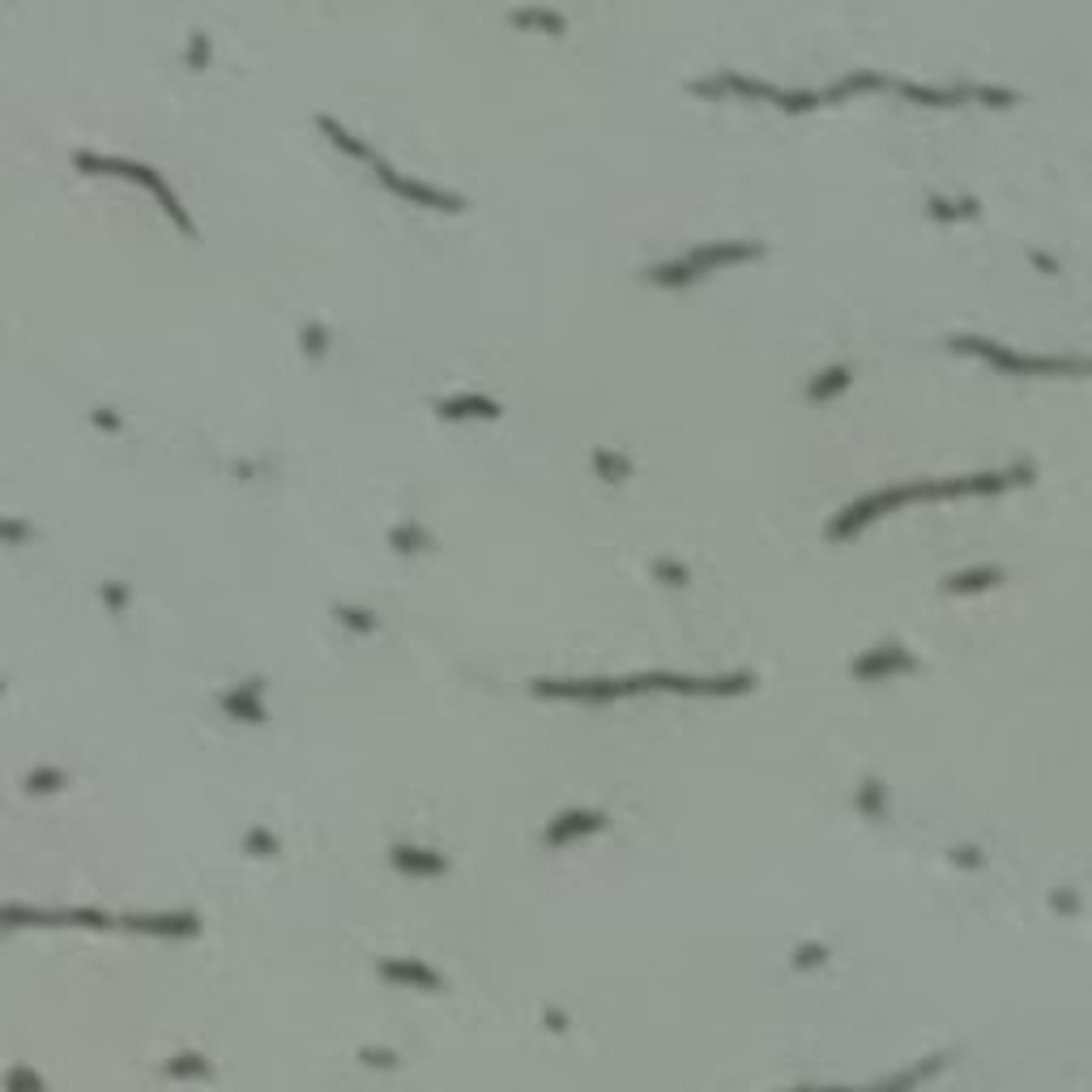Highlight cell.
<instances>
[{"label":"cell","instance_id":"34","mask_svg":"<svg viewBox=\"0 0 1092 1092\" xmlns=\"http://www.w3.org/2000/svg\"><path fill=\"white\" fill-rule=\"evenodd\" d=\"M828 960V948L824 943H798L794 948V969H820Z\"/></svg>","mask_w":1092,"mask_h":1092},{"label":"cell","instance_id":"39","mask_svg":"<svg viewBox=\"0 0 1092 1092\" xmlns=\"http://www.w3.org/2000/svg\"><path fill=\"white\" fill-rule=\"evenodd\" d=\"M363 1062L367 1067H397V1054L393 1050H363Z\"/></svg>","mask_w":1092,"mask_h":1092},{"label":"cell","instance_id":"12","mask_svg":"<svg viewBox=\"0 0 1092 1092\" xmlns=\"http://www.w3.org/2000/svg\"><path fill=\"white\" fill-rule=\"evenodd\" d=\"M439 418H500L503 406L486 393H457V397H439L436 401Z\"/></svg>","mask_w":1092,"mask_h":1092},{"label":"cell","instance_id":"35","mask_svg":"<svg viewBox=\"0 0 1092 1092\" xmlns=\"http://www.w3.org/2000/svg\"><path fill=\"white\" fill-rule=\"evenodd\" d=\"M948 858H952V867H965V870H981V867H986V853H981L977 846H956V849L948 853Z\"/></svg>","mask_w":1092,"mask_h":1092},{"label":"cell","instance_id":"25","mask_svg":"<svg viewBox=\"0 0 1092 1092\" xmlns=\"http://www.w3.org/2000/svg\"><path fill=\"white\" fill-rule=\"evenodd\" d=\"M333 619L342 623V628L359 632V636H372V632L380 628V619H375V610H367V607H354V602H342V607H333Z\"/></svg>","mask_w":1092,"mask_h":1092},{"label":"cell","instance_id":"28","mask_svg":"<svg viewBox=\"0 0 1092 1092\" xmlns=\"http://www.w3.org/2000/svg\"><path fill=\"white\" fill-rule=\"evenodd\" d=\"M649 572H653V581L670 585V589H683V585L692 581V572H687V564H678V559H670V555H657L653 564H649Z\"/></svg>","mask_w":1092,"mask_h":1092},{"label":"cell","instance_id":"17","mask_svg":"<svg viewBox=\"0 0 1092 1092\" xmlns=\"http://www.w3.org/2000/svg\"><path fill=\"white\" fill-rule=\"evenodd\" d=\"M926 214H931L934 223H965V218L981 214V201L977 197H948V192H931V197H926Z\"/></svg>","mask_w":1092,"mask_h":1092},{"label":"cell","instance_id":"3","mask_svg":"<svg viewBox=\"0 0 1092 1092\" xmlns=\"http://www.w3.org/2000/svg\"><path fill=\"white\" fill-rule=\"evenodd\" d=\"M910 500H917V495H913V482H905V486H884V491L862 495V500L846 503V508H841L837 517L828 521V538L846 543V538H853L862 525H870L875 517H884V512L901 508V503H910Z\"/></svg>","mask_w":1092,"mask_h":1092},{"label":"cell","instance_id":"11","mask_svg":"<svg viewBox=\"0 0 1092 1092\" xmlns=\"http://www.w3.org/2000/svg\"><path fill=\"white\" fill-rule=\"evenodd\" d=\"M393 867L401 875H418V879H431V875H448V858L439 849H423V846H393Z\"/></svg>","mask_w":1092,"mask_h":1092},{"label":"cell","instance_id":"33","mask_svg":"<svg viewBox=\"0 0 1092 1092\" xmlns=\"http://www.w3.org/2000/svg\"><path fill=\"white\" fill-rule=\"evenodd\" d=\"M244 849L256 853V858H269V853H278V837H273L269 828H252L244 837Z\"/></svg>","mask_w":1092,"mask_h":1092},{"label":"cell","instance_id":"22","mask_svg":"<svg viewBox=\"0 0 1092 1092\" xmlns=\"http://www.w3.org/2000/svg\"><path fill=\"white\" fill-rule=\"evenodd\" d=\"M632 457L628 453H614V448H593V474L602 482H628L632 479Z\"/></svg>","mask_w":1092,"mask_h":1092},{"label":"cell","instance_id":"30","mask_svg":"<svg viewBox=\"0 0 1092 1092\" xmlns=\"http://www.w3.org/2000/svg\"><path fill=\"white\" fill-rule=\"evenodd\" d=\"M167 1076H180V1080L197 1076V1080H205V1076H209V1062L201 1059V1054H180V1059L167 1062Z\"/></svg>","mask_w":1092,"mask_h":1092},{"label":"cell","instance_id":"27","mask_svg":"<svg viewBox=\"0 0 1092 1092\" xmlns=\"http://www.w3.org/2000/svg\"><path fill=\"white\" fill-rule=\"evenodd\" d=\"M209 60H214V39H209L205 31H192L188 48H183V64H188L192 73H201V69H209Z\"/></svg>","mask_w":1092,"mask_h":1092},{"label":"cell","instance_id":"19","mask_svg":"<svg viewBox=\"0 0 1092 1092\" xmlns=\"http://www.w3.org/2000/svg\"><path fill=\"white\" fill-rule=\"evenodd\" d=\"M700 278V269L692 265V256H670V261H657L653 269H645V282H653V287H666V290H674V287H687V282H696Z\"/></svg>","mask_w":1092,"mask_h":1092},{"label":"cell","instance_id":"31","mask_svg":"<svg viewBox=\"0 0 1092 1092\" xmlns=\"http://www.w3.org/2000/svg\"><path fill=\"white\" fill-rule=\"evenodd\" d=\"M60 785H69V773H64V768H34L31 773L34 794H52V789H60Z\"/></svg>","mask_w":1092,"mask_h":1092},{"label":"cell","instance_id":"42","mask_svg":"<svg viewBox=\"0 0 1092 1092\" xmlns=\"http://www.w3.org/2000/svg\"><path fill=\"white\" fill-rule=\"evenodd\" d=\"M543 1020H546V1024H550V1029H555V1033H559V1029H564V1024H567V1020H564V1012H546Z\"/></svg>","mask_w":1092,"mask_h":1092},{"label":"cell","instance_id":"24","mask_svg":"<svg viewBox=\"0 0 1092 1092\" xmlns=\"http://www.w3.org/2000/svg\"><path fill=\"white\" fill-rule=\"evenodd\" d=\"M329 346H333L329 325H320V320H304V325H299V351H304L308 359H325Z\"/></svg>","mask_w":1092,"mask_h":1092},{"label":"cell","instance_id":"32","mask_svg":"<svg viewBox=\"0 0 1092 1092\" xmlns=\"http://www.w3.org/2000/svg\"><path fill=\"white\" fill-rule=\"evenodd\" d=\"M98 598L107 602V610H112V614H124L128 610V585L124 581H103V585H98Z\"/></svg>","mask_w":1092,"mask_h":1092},{"label":"cell","instance_id":"4","mask_svg":"<svg viewBox=\"0 0 1092 1092\" xmlns=\"http://www.w3.org/2000/svg\"><path fill=\"white\" fill-rule=\"evenodd\" d=\"M372 171L380 176V183L389 192H397L401 201H410V205H423V209H448V214H461L465 209V197L453 188H436V183L427 180H415V176H401V171H393L384 159L372 162Z\"/></svg>","mask_w":1092,"mask_h":1092},{"label":"cell","instance_id":"2","mask_svg":"<svg viewBox=\"0 0 1092 1092\" xmlns=\"http://www.w3.org/2000/svg\"><path fill=\"white\" fill-rule=\"evenodd\" d=\"M73 162H77L81 171H90V176H124V180L145 183V188L159 197L162 214H167L183 235H197V223H192V214L180 205L176 188H167V180H162L154 167H145V162H137V159H124V154H95V150H77V154H73Z\"/></svg>","mask_w":1092,"mask_h":1092},{"label":"cell","instance_id":"7","mask_svg":"<svg viewBox=\"0 0 1092 1092\" xmlns=\"http://www.w3.org/2000/svg\"><path fill=\"white\" fill-rule=\"evenodd\" d=\"M692 265L700 273H713L721 269V265H739V261H756V256H764V244L756 240H713V244H700L692 247Z\"/></svg>","mask_w":1092,"mask_h":1092},{"label":"cell","instance_id":"40","mask_svg":"<svg viewBox=\"0 0 1092 1092\" xmlns=\"http://www.w3.org/2000/svg\"><path fill=\"white\" fill-rule=\"evenodd\" d=\"M1054 910H1062V913L1076 917V913H1080V896H1076V892H1059V896H1054Z\"/></svg>","mask_w":1092,"mask_h":1092},{"label":"cell","instance_id":"8","mask_svg":"<svg viewBox=\"0 0 1092 1092\" xmlns=\"http://www.w3.org/2000/svg\"><path fill=\"white\" fill-rule=\"evenodd\" d=\"M265 678H244V683L226 687L223 696H218V704L226 709V717L235 721H247V726H261L269 713H265Z\"/></svg>","mask_w":1092,"mask_h":1092},{"label":"cell","instance_id":"21","mask_svg":"<svg viewBox=\"0 0 1092 1092\" xmlns=\"http://www.w3.org/2000/svg\"><path fill=\"white\" fill-rule=\"evenodd\" d=\"M828 103V95H824L820 86H798V90H773V107H782V112H815V107Z\"/></svg>","mask_w":1092,"mask_h":1092},{"label":"cell","instance_id":"18","mask_svg":"<svg viewBox=\"0 0 1092 1092\" xmlns=\"http://www.w3.org/2000/svg\"><path fill=\"white\" fill-rule=\"evenodd\" d=\"M1003 581V567L998 564H977V567H965V572H952L943 576V589L948 593H981V589H995Z\"/></svg>","mask_w":1092,"mask_h":1092},{"label":"cell","instance_id":"29","mask_svg":"<svg viewBox=\"0 0 1092 1092\" xmlns=\"http://www.w3.org/2000/svg\"><path fill=\"white\" fill-rule=\"evenodd\" d=\"M969 98H977V103H986V107H1012V103H1020V95H1016L1012 86H986V81H969Z\"/></svg>","mask_w":1092,"mask_h":1092},{"label":"cell","instance_id":"26","mask_svg":"<svg viewBox=\"0 0 1092 1092\" xmlns=\"http://www.w3.org/2000/svg\"><path fill=\"white\" fill-rule=\"evenodd\" d=\"M853 803H858V811H862V815L879 820V815L888 811V785H884V782H875V777H867V782L858 785V798H853Z\"/></svg>","mask_w":1092,"mask_h":1092},{"label":"cell","instance_id":"36","mask_svg":"<svg viewBox=\"0 0 1092 1092\" xmlns=\"http://www.w3.org/2000/svg\"><path fill=\"white\" fill-rule=\"evenodd\" d=\"M265 470H269V465H265V461H252V457H235V461H231V474H235L240 482L265 479Z\"/></svg>","mask_w":1092,"mask_h":1092},{"label":"cell","instance_id":"9","mask_svg":"<svg viewBox=\"0 0 1092 1092\" xmlns=\"http://www.w3.org/2000/svg\"><path fill=\"white\" fill-rule=\"evenodd\" d=\"M128 926L141 934H159V939H192L201 931V917L197 913H137L128 917Z\"/></svg>","mask_w":1092,"mask_h":1092},{"label":"cell","instance_id":"16","mask_svg":"<svg viewBox=\"0 0 1092 1092\" xmlns=\"http://www.w3.org/2000/svg\"><path fill=\"white\" fill-rule=\"evenodd\" d=\"M853 384V363H832L806 380V401H832Z\"/></svg>","mask_w":1092,"mask_h":1092},{"label":"cell","instance_id":"41","mask_svg":"<svg viewBox=\"0 0 1092 1092\" xmlns=\"http://www.w3.org/2000/svg\"><path fill=\"white\" fill-rule=\"evenodd\" d=\"M1029 261H1033V265H1037V269H1041V273H1059V261H1054L1050 252H1037V247H1033V252H1029Z\"/></svg>","mask_w":1092,"mask_h":1092},{"label":"cell","instance_id":"23","mask_svg":"<svg viewBox=\"0 0 1092 1092\" xmlns=\"http://www.w3.org/2000/svg\"><path fill=\"white\" fill-rule=\"evenodd\" d=\"M508 22L512 26H534V31H550V34L567 31V13H559V9H512Z\"/></svg>","mask_w":1092,"mask_h":1092},{"label":"cell","instance_id":"37","mask_svg":"<svg viewBox=\"0 0 1092 1092\" xmlns=\"http://www.w3.org/2000/svg\"><path fill=\"white\" fill-rule=\"evenodd\" d=\"M90 423H95L98 431H112V436H120V431H124V418L116 415L112 406H95V410H90Z\"/></svg>","mask_w":1092,"mask_h":1092},{"label":"cell","instance_id":"5","mask_svg":"<svg viewBox=\"0 0 1092 1092\" xmlns=\"http://www.w3.org/2000/svg\"><path fill=\"white\" fill-rule=\"evenodd\" d=\"M607 828V811L602 806H572V811L555 815V820L543 828V846L546 849H559V846H572V841L589 837V832Z\"/></svg>","mask_w":1092,"mask_h":1092},{"label":"cell","instance_id":"1","mask_svg":"<svg viewBox=\"0 0 1092 1092\" xmlns=\"http://www.w3.org/2000/svg\"><path fill=\"white\" fill-rule=\"evenodd\" d=\"M948 346L956 354H973V359H986L995 367H1003L1007 375H1080L1084 372V359L1080 354H1024L1012 351V346L995 342V337H973V333H952Z\"/></svg>","mask_w":1092,"mask_h":1092},{"label":"cell","instance_id":"10","mask_svg":"<svg viewBox=\"0 0 1092 1092\" xmlns=\"http://www.w3.org/2000/svg\"><path fill=\"white\" fill-rule=\"evenodd\" d=\"M892 90H901L910 103H922V107H960V103H969V81H965V86H931V81L896 77Z\"/></svg>","mask_w":1092,"mask_h":1092},{"label":"cell","instance_id":"15","mask_svg":"<svg viewBox=\"0 0 1092 1092\" xmlns=\"http://www.w3.org/2000/svg\"><path fill=\"white\" fill-rule=\"evenodd\" d=\"M380 973L389 981H401V986H418V990H439L444 986V977H439L431 965H423V960H384Z\"/></svg>","mask_w":1092,"mask_h":1092},{"label":"cell","instance_id":"38","mask_svg":"<svg viewBox=\"0 0 1092 1092\" xmlns=\"http://www.w3.org/2000/svg\"><path fill=\"white\" fill-rule=\"evenodd\" d=\"M0 534H5L9 546H22L26 538H34V529L26 525V521H17V517H5V521H0Z\"/></svg>","mask_w":1092,"mask_h":1092},{"label":"cell","instance_id":"13","mask_svg":"<svg viewBox=\"0 0 1092 1092\" xmlns=\"http://www.w3.org/2000/svg\"><path fill=\"white\" fill-rule=\"evenodd\" d=\"M896 77H888V73H875V69H853V73H841L832 86H824V95H828V103H837V98H849V95H867V90H892Z\"/></svg>","mask_w":1092,"mask_h":1092},{"label":"cell","instance_id":"6","mask_svg":"<svg viewBox=\"0 0 1092 1092\" xmlns=\"http://www.w3.org/2000/svg\"><path fill=\"white\" fill-rule=\"evenodd\" d=\"M917 662L913 653L905 645H875L870 653H862L858 662H849V674L853 678H867V683H875V678H892V674H910Z\"/></svg>","mask_w":1092,"mask_h":1092},{"label":"cell","instance_id":"14","mask_svg":"<svg viewBox=\"0 0 1092 1092\" xmlns=\"http://www.w3.org/2000/svg\"><path fill=\"white\" fill-rule=\"evenodd\" d=\"M316 128H320V133H325V137H329V141H333V145H337V150H346V154H351V159H359V162H367V167H372V162H375V159H380V154H375V150H372V145H367V141H363V137H354V133H351V128H346L342 120H333V116H325V112H320V116H316Z\"/></svg>","mask_w":1092,"mask_h":1092},{"label":"cell","instance_id":"20","mask_svg":"<svg viewBox=\"0 0 1092 1092\" xmlns=\"http://www.w3.org/2000/svg\"><path fill=\"white\" fill-rule=\"evenodd\" d=\"M389 546L397 550V555H418V550L431 546V529L418 517H401L397 525L389 529Z\"/></svg>","mask_w":1092,"mask_h":1092}]
</instances>
